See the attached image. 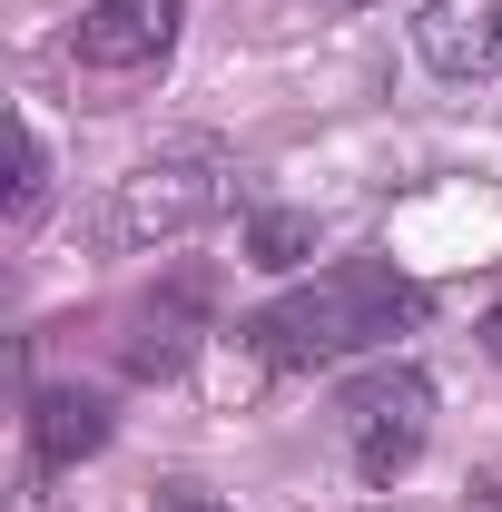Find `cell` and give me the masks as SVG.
I'll use <instances>...</instances> for the list:
<instances>
[{
  "mask_svg": "<svg viewBox=\"0 0 502 512\" xmlns=\"http://www.w3.org/2000/svg\"><path fill=\"white\" fill-rule=\"evenodd\" d=\"M217 207H227V168H217L207 148L148 158V168H128L119 197H109V247H178V237H197Z\"/></svg>",
  "mask_w": 502,
  "mask_h": 512,
  "instance_id": "7a4b0ae2",
  "label": "cell"
},
{
  "mask_svg": "<svg viewBox=\"0 0 502 512\" xmlns=\"http://www.w3.org/2000/svg\"><path fill=\"white\" fill-rule=\"evenodd\" d=\"M483 355H493V365H502V306H493V316H483Z\"/></svg>",
  "mask_w": 502,
  "mask_h": 512,
  "instance_id": "8fae6325",
  "label": "cell"
},
{
  "mask_svg": "<svg viewBox=\"0 0 502 512\" xmlns=\"http://www.w3.org/2000/svg\"><path fill=\"white\" fill-rule=\"evenodd\" d=\"M414 50L443 79H502V0H424Z\"/></svg>",
  "mask_w": 502,
  "mask_h": 512,
  "instance_id": "5b68a950",
  "label": "cell"
},
{
  "mask_svg": "<svg viewBox=\"0 0 502 512\" xmlns=\"http://www.w3.org/2000/svg\"><path fill=\"white\" fill-rule=\"evenodd\" d=\"M178 20H188V0H99V10H79V69H109V79L158 69Z\"/></svg>",
  "mask_w": 502,
  "mask_h": 512,
  "instance_id": "277c9868",
  "label": "cell"
},
{
  "mask_svg": "<svg viewBox=\"0 0 502 512\" xmlns=\"http://www.w3.org/2000/svg\"><path fill=\"white\" fill-rule=\"evenodd\" d=\"M148 512H227V503H217V493H197V483H168Z\"/></svg>",
  "mask_w": 502,
  "mask_h": 512,
  "instance_id": "30bf717a",
  "label": "cell"
},
{
  "mask_svg": "<svg viewBox=\"0 0 502 512\" xmlns=\"http://www.w3.org/2000/svg\"><path fill=\"white\" fill-rule=\"evenodd\" d=\"M404 325H424V286L384 256H345L306 286H286L276 306L247 316V345L266 365H345L365 345H394Z\"/></svg>",
  "mask_w": 502,
  "mask_h": 512,
  "instance_id": "6da1fadb",
  "label": "cell"
},
{
  "mask_svg": "<svg viewBox=\"0 0 502 512\" xmlns=\"http://www.w3.org/2000/svg\"><path fill=\"white\" fill-rule=\"evenodd\" d=\"M247 247H256V266H296V256L315 247V227H306V217H256Z\"/></svg>",
  "mask_w": 502,
  "mask_h": 512,
  "instance_id": "9c48e42d",
  "label": "cell"
},
{
  "mask_svg": "<svg viewBox=\"0 0 502 512\" xmlns=\"http://www.w3.org/2000/svg\"><path fill=\"white\" fill-rule=\"evenodd\" d=\"M345 10H375V0H345Z\"/></svg>",
  "mask_w": 502,
  "mask_h": 512,
  "instance_id": "7c38bea8",
  "label": "cell"
},
{
  "mask_svg": "<svg viewBox=\"0 0 502 512\" xmlns=\"http://www.w3.org/2000/svg\"><path fill=\"white\" fill-rule=\"evenodd\" d=\"M434 434V384L414 365H375L365 384H345V444H355V473L365 483H394Z\"/></svg>",
  "mask_w": 502,
  "mask_h": 512,
  "instance_id": "3957f363",
  "label": "cell"
},
{
  "mask_svg": "<svg viewBox=\"0 0 502 512\" xmlns=\"http://www.w3.org/2000/svg\"><path fill=\"white\" fill-rule=\"evenodd\" d=\"M188 345H197V286H178L168 306L138 316V335H128V375H178Z\"/></svg>",
  "mask_w": 502,
  "mask_h": 512,
  "instance_id": "52a82bcc",
  "label": "cell"
},
{
  "mask_svg": "<svg viewBox=\"0 0 502 512\" xmlns=\"http://www.w3.org/2000/svg\"><path fill=\"white\" fill-rule=\"evenodd\" d=\"M40 197H50V158H40V138L20 128V138H10V227H30Z\"/></svg>",
  "mask_w": 502,
  "mask_h": 512,
  "instance_id": "ba28073f",
  "label": "cell"
},
{
  "mask_svg": "<svg viewBox=\"0 0 502 512\" xmlns=\"http://www.w3.org/2000/svg\"><path fill=\"white\" fill-rule=\"evenodd\" d=\"M99 444H109V394H89V384H40L30 394V453L40 463H79Z\"/></svg>",
  "mask_w": 502,
  "mask_h": 512,
  "instance_id": "8992f818",
  "label": "cell"
}]
</instances>
